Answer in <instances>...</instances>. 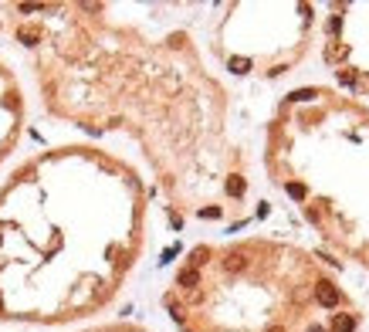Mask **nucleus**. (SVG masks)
<instances>
[{
	"label": "nucleus",
	"instance_id": "f257e3e1",
	"mask_svg": "<svg viewBox=\"0 0 369 332\" xmlns=\"http://www.w3.org/2000/svg\"><path fill=\"white\" fill-rule=\"evenodd\" d=\"M319 302H322V305H335V302H339V295L332 292L329 285H322V292H319Z\"/></svg>",
	"mask_w": 369,
	"mask_h": 332
},
{
	"label": "nucleus",
	"instance_id": "f03ea898",
	"mask_svg": "<svg viewBox=\"0 0 369 332\" xmlns=\"http://www.w3.org/2000/svg\"><path fill=\"white\" fill-rule=\"evenodd\" d=\"M335 332H352V319H342V322H335Z\"/></svg>",
	"mask_w": 369,
	"mask_h": 332
}]
</instances>
